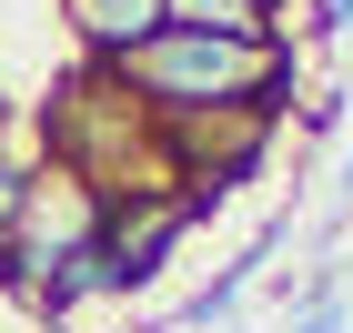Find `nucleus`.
I'll return each mask as SVG.
<instances>
[{
	"label": "nucleus",
	"instance_id": "423d86ee",
	"mask_svg": "<svg viewBox=\"0 0 353 333\" xmlns=\"http://www.w3.org/2000/svg\"><path fill=\"white\" fill-rule=\"evenodd\" d=\"M172 30H222V41H283V0H162Z\"/></svg>",
	"mask_w": 353,
	"mask_h": 333
},
{
	"label": "nucleus",
	"instance_id": "1a4fd4ad",
	"mask_svg": "<svg viewBox=\"0 0 353 333\" xmlns=\"http://www.w3.org/2000/svg\"><path fill=\"white\" fill-rule=\"evenodd\" d=\"M323 10V30H353V0H313Z\"/></svg>",
	"mask_w": 353,
	"mask_h": 333
},
{
	"label": "nucleus",
	"instance_id": "f03ea898",
	"mask_svg": "<svg viewBox=\"0 0 353 333\" xmlns=\"http://www.w3.org/2000/svg\"><path fill=\"white\" fill-rule=\"evenodd\" d=\"M192 222H202V202L172 192V182H121V192L91 202V243H101L111 263V293H152L172 263V243H182Z\"/></svg>",
	"mask_w": 353,
	"mask_h": 333
},
{
	"label": "nucleus",
	"instance_id": "39448f33",
	"mask_svg": "<svg viewBox=\"0 0 353 333\" xmlns=\"http://www.w3.org/2000/svg\"><path fill=\"white\" fill-rule=\"evenodd\" d=\"M61 21H71V41H81L91 61H121L132 41L162 30V0H61Z\"/></svg>",
	"mask_w": 353,
	"mask_h": 333
},
{
	"label": "nucleus",
	"instance_id": "0eeeda50",
	"mask_svg": "<svg viewBox=\"0 0 353 333\" xmlns=\"http://www.w3.org/2000/svg\"><path fill=\"white\" fill-rule=\"evenodd\" d=\"M293 333H343V283H313L303 313H293Z\"/></svg>",
	"mask_w": 353,
	"mask_h": 333
},
{
	"label": "nucleus",
	"instance_id": "7ed1b4c3",
	"mask_svg": "<svg viewBox=\"0 0 353 333\" xmlns=\"http://www.w3.org/2000/svg\"><path fill=\"white\" fill-rule=\"evenodd\" d=\"M272 132H283V111H192V121H152V141L172 152V192H192L202 212H212L232 182H252L272 152Z\"/></svg>",
	"mask_w": 353,
	"mask_h": 333
},
{
	"label": "nucleus",
	"instance_id": "20e7f679",
	"mask_svg": "<svg viewBox=\"0 0 353 333\" xmlns=\"http://www.w3.org/2000/svg\"><path fill=\"white\" fill-rule=\"evenodd\" d=\"M101 293H111V263H101V243H91V232H81V243H61L51 263L30 273V313H41V323H71V313L101 303Z\"/></svg>",
	"mask_w": 353,
	"mask_h": 333
},
{
	"label": "nucleus",
	"instance_id": "6e6552de",
	"mask_svg": "<svg viewBox=\"0 0 353 333\" xmlns=\"http://www.w3.org/2000/svg\"><path fill=\"white\" fill-rule=\"evenodd\" d=\"M21 202H30V172H10V162H0V243L21 232Z\"/></svg>",
	"mask_w": 353,
	"mask_h": 333
},
{
	"label": "nucleus",
	"instance_id": "f257e3e1",
	"mask_svg": "<svg viewBox=\"0 0 353 333\" xmlns=\"http://www.w3.org/2000/svg\"><path fill=\"white\" fill-rule=\"evenodd\" d=\"M111 91L141 111V121H192V111H283L303 91V61L293 41H222V30H152L132 41L121 61H101Z\"/></svg>",
	"mask_w": 353,
	"mask_h": 333
}]
</instances>
